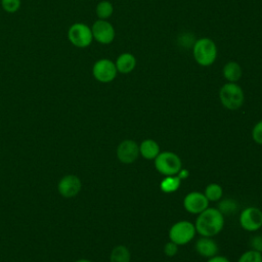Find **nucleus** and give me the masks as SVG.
I'll list each match as a JSON object with an SVG mask.
<instances>
[{
    "mask_svg": "<svg viewBox=\"0 0 262 262\" xmlns=\"http://www.w3.org/2000/svg\"><path fill=\"white\" fill-rule=\"evenodd\" d=\"M195 230L202 236L213 237L218 234L224 226V215L217 208H207L195 219Z\"/></svg>",
    "mask_w": 262,
    "mask_h": 262,
    "instance_id": "f257e3e1",
    "label": "nucleus"
},
{
    "mask_svg": "<svg viewBox=\"0 0 262 262\" xmlns=\"http://www.w3.org/2000/svg\"><path fill=\"white\" fill-rule=\"evenodd\" d=\"M194 60L202 67H209L214 63L217 57V46L210 38L196 40L192 47Z\"/></svg>",
    "mask_w": 262,
    "mask_h": 262,
    "instance_id": "f03ea898",
    "label": "nucleus"
},
{
    "mask_svg": "<svg viewBox=\"0 0 262 262\" xmlns=\"http://www.w3.org/2000/svg\"><path fill=\"white\" fill-rule=\"evenodd\" d=\"M219 98L225 108L229 111H235L243 105L245 95L239 85L236 83L228 82L220 88Z\"/></svg>",
    "mask_w": 262,
    "mask_h": 262,
    "instance_id": "7ed1b4c3",
    "label": "nucleus"
},
{
    "mask_svg": "<svg viewBox=\"0 0 262 262\" xmlns=\"http://www.w3.org/2000/svg\"><path fill=\"white\" fill-rule=\"evenodd\" d=\"M154 161L156 170L165 176L177 175L182 168L181 159L173 151H160Z\"/></svg>",
    "mask_w": 262,
    "mask_h": 262,
    "instance_id": "20e7f679",
    "label": "nucleus"
},
{
    "mask_svg": "<svg viewBox=\"0 0 262 262\" xmlns=\"http://www.w3.org/2000/svg\"><path fill=\"white\" fill-rule=\"evenodd\" d=\"M67 37L70 43L77 48H86L93 41L91 27L84 23L72 24L68 29Z\"/></svg>",
    "mask_w": 262,
    "mask_h": 262,
    "instance_id": "39448f33",
    "label": "nucleus"
},
{
    "mask_svg": "<svg viewBox=\"0 0 262 262\" xmlns=\"http://www.w3.org/2000/svg\"><path fill=\"white\" fill-rule=\"evenodd\" d=\"M196 233L193 223L187 220H181L174 223L169 230V238L178 246L186 245L192 241Z\"/></svg>",
    "mask_w": 262,
    "mask_h": 262,
    "instance_id": "423d86ee",
    "label": "nucleus"
},
{
    "mask_svg": "<svg viewBox=\"0 0 262 262\" xmlns=\"http://www.w3.org/2000/svg\"><path fill=\"white\" fill-rule=\"evenodd\" d=\"M118 74L116 64L108 58H101L94 62L92 67V75L94 79L100 83H110L115 80Z\"/></svg>",
    "mask_w": 262,
    "mask_h": 262,
    "instance_id": "0eeeda50",
    "label": "nucleus"
},
{
    "mask_svg": "<svg viewBox=\"0 0 262 262\" xmlns=\"http://www.w3.org/2000/svg\"><path fill=\"white\" fill-rule=\"evenodd\" d=\"M93 39L103 45L111 44L116 36L113 25L107 19H97L91 26Z\"/></svg>",
    "mask_w": 262,
    "mask_h": 262,
    "instance_id": "6e6552de",
    "label": "nucleus"
},
{
    "mask_svg": "<svg viewBox=\"0 0 262 262\" xmlns=\"http://www.w3.org/2000/svg\"><path fill=\"white\" fill-rule=\"evenodd\" d=\"M239 224L247 231H257L262 227V211L257 207H247L239 215Z\"/></svg>",
    "mask_w": 262,
    "mask_h": 262,
    "instance_id": "1a4fd4ad",
    "label": "nucleus"
},
{
    "mask_svg": "<svg viewBox=\"0 0 262 262\" xmlns=\"http://www.w3.org/2000/svg\"><path fill=\"white\" fill-rule=\"evenodd\" d=\"M139 157V144L132 139H125L117 147V158L121 163L132 164Z\"/></svg>",
    "mask_w": 262,
    "mask_h": 262,
    "instance_id": "9d476101",
    "label": "nucleus"
},
{
    "mask_svg": "<svg viewBox=\"0 0 262 262\" xmlns=\"http://www.w3.org/2000/svg\"><path fill=\"white\" fill-rule=\"evenodd\" d=\"M82 188V182L76 175L69 174L63 176L57 184L58 193L67 199L76 196Z\"/></svg>",
    "mask_w": 262,
    "mask_h": 262,
    "instance_id": "9b49d317",
    "label": "nucleus"
},
{
    "mask_svg": "<svg viewBox=\"0 0 262 262\" xmlns=\"http://www.w3.org/2000/svg\"><path fill=\"white\" fill-rule=\"evenodd\" d=\"M183 207L190 214H200L209 207V201L204 193L191 191L184 196Z\"/></svg>",
    "mask_w": 262,
    "mask_h": 262,
    "instance_id": "f8f14e48",
    "label": "nucleus"
},
{
    "mask_svg": "<svg viewBox=\"0 0 262 262\" xmlns=\"http://www.w3.org/2000/svg\"><path fill=\"white\" fill-rule=\"evenodd\" d=\"M194 249L196 253L205 258H211L217 255L218 246L216 242L209 236H202L195 242Z\"/></svg>",
    "mask_w": 262,
    "mask_h": 262,
    "instance_id": "ddd939ff",
    "label": "nucleus"
},
{
    "mask_svg": "<svg viewBox=\"0 0 262 262\" xmlns=\"http://www.w3.org/2000/svg\"><path fill=\"white\" fill-rule=\"evenodd\" d=\"M115 64H116L118 73L129 74L136 67V58L133 54L125 52V53L120 54L117 57V59L115 61Z\"/></svg>",
    "mask_w": 262,
    "mask_h": 262,
    "instance_id": "4468645a",
    "label": "nucleus"
},
{
    "mask_svg": "<svg viewBox=\"0 0 262 262\" xmlns=\"http://www.w3.org/2000/svg\"><path fill=\"white\" fill-rule=\"evenodd\" d=\"M160 151V145L154 139H145L139 144V155L145 160H155Z\"/></svg>",
    "mask_w": 262,
    "mask_h": 262,
    "instance_id": "2eb2a0df",
    "label": "nucleus"
},
{
    "mask_svg": "<svg viewBox=\"0 0 262 262\" xmlns=\"http://www.w3.org/2000/svg\"><path fill=\"white\" fill-rule=\"evenodd\" d=\"M222 74H223V77L228 82L235 83L242 78L243 71L241 66L236 61H229L223 67Z\"/></svg>",
    "mask_w": 262,
    "mask_h": 262,
    "instance_id": "dca6fc26",
    "label": "nucleus"
},
{
    "mask_svg": "<svg viewBox=\"0 0 262 262\" xmlns=\"http://www.w3.org/2000/svg\"><path fill=\"white\" fill-rule=\"evenodd\" d=\"M181 179L177 175L173 176H166L160 183V188L163 192L166 193H172L180 187Z\"/></svg>",
    "mask_w": 262,
    "mask_h": 262,
    "instance_id": "f3484780",
    "label": "nucleus"
},
{
    "mask_svg": "<svg viewBox=\"0 0 262 262\" xmlns=\"http://www.w3.org/2000/svg\"><path fill=\"white\" fill-rule=\"evenodd\" d=\"M131 255L127 247L123 245L116 246L110 256V262H130Z\"/></svg>",
    "mask_w": 262,
    "mask_h": 262,
    "instance_id": "a211bd4d",
    "label": "nucleus"
},
{
    "mask_svg": "<svg viewBox=\"0 0 262 262\" xmlns=\"http://www.w3.org/2000/svg\"><path fill=\"white\" fill-rule=\"evenodd\" d=\"M114 12L113 4L107 0H101L96 4L95 13L98 19H108Z\"/></svg>",
    "mask_w": 262,
    "mask_h": 262,
    "instance_id": "6ab92c4d",
    "label": "nucleus"
},
{
    "mask_svg": "<svg viewBox=\"0 0 262 262\" xmlns=\"http://www.w3.org/2000/svg\"><path fill=\"white\" fill-rule=\"evenodd\" d=\"M204 194L209 202H218L222 199L223 189L218 183H210L206 186Z\"/></svg>",
    "mask_w": 262,
    "mask_h": 262,
    "instance_id": "aec40b11",
    "label": "nucleus"
},
{
    "mask_svg": "<svg viewBox=\"0 0 262 262\" xmlns=\"http://www.w3.org/2000/svg\"><path fill=\"white\" fill-rule=\"evenodd\" d=\"M217 209L223 214V215H229L234 213L237 210V203L233 199H223L218 203Z\"/></svg>",
    "mask_w": 262,
    "mask_h": 262,
    "instance_id": "412c9836",
    "label": "nucleus"
},
{
    "mask_svg": "<svg viewBox=\"0 0 262 262\" xmlns=\"http://www.w3.org/2000/svg\"><path fill=\"white\" fill-rule=\"evenodd\" d=\"M237 262H262V253L256 250H249L242 254Z\"/></svg>",
    "mask_w": 262,
    "mask_h": 262,
    "instance_id": "4be33fe9",
    "label": "nucleus"
},
{
    "mask_svg": "<svg viewBox=\"0 0 262 262\" xmlns=\"http://www.w3.org/2000/svg\"><path fill=\"white\" fill-rule=\"evenodd\" d=\"M2 9L7 13H14L19 10L21 0H0Z\"/></svg>",
    "mask_w": 262,
    "mask_h": 262,
    "instance_id": "5701e85b",
    "label": "nucleus"
},
{
    "mask_svg": "<svg viewBox=\"0 0 262 262\" xmlns=\"http://www.w3.org/2000/svg\"><path fill=\"white\" fill-rule=\"evenodd\" d=\"M252 138L257 144L262 145V121H259L253 127Z\"/></svg>",
    "mask_w": 262,
    "mask_h": 262,
    "instance_id": "b1692460",
    "label": "nucleus"
},
{
    "mask_svg": "<svg viewBox=\"0 0 262 262\" xmlns=\"http://www.w3.org/2000/svg\"><path fill=\"white\" fill-rule=\"evenodd\" d=\"M177 252H178V245H176L175 243H173L171 241L166 243V245L164 246V253L168 257L175 256L177 254Z\"/></svg>",
    "mask_w": 262,
    "mask_h": 262,
    "instance_id": "393cba45",
    "label": "nucleus"
},
{
    "mask_svg": "<svg viewBox=\"0 0 262 262\" xmlns=\"http://www.w3.org/2000/svg\"><path fill=\"white\" fill-rule=\"evenodd\" d=\"M251 246L253 250H256L262 253V236L261 235L254 236L251 241Z\"/></svg>",
    "mask_w": 262,
    "mask_h": 262,
    "instance_id": "a878e982",
    "label": "nucleus"
},
{
    "mask_svg": "<svg viewBox=\"0 0 262 262\" xmlns=\"http://www.w3.org/2000/svg\"><path fill=\"white\" fill-rule=\"evenodd\" d=\"M207 262H230L226 257H223V256H214V257H211L208 259Z\"/></svg>",
    "mask_w": 262,
    "mask_h": 262,
    "instance_id": "bb28decb",
    "label": "nucleus"
},
{
    "mask_svg": "<svg viewBox=\"0 0 262 262\" xmlns=\"http://www.w3.org/2000/svg\"><path fill=\"white\" fill-rule=\"evenodd\" d=\"M177 176L181 179V180H183V179H186L188 176H189V171L187 170V169H184V168H181L180 170H179V172L177 173Z\"/></svg>",
    "mask_w": 262,
    "mask_h": 262,
    "instance_id": "cd10ccee",
    "label": "nucleus"
},
{
    "mask_svg": "<svg viewBox=\"0 0 262 262\" xmlns=\"http://www.w3.org/2000/svg\"><path fill=\"white\" fill-rule=\"evenodd\" d=\"M75 262H92V261H90L88 259H79V260H77Z\"/></svg>",
    "mask_w": 262,
    "mask_h": 262,
    "instance_id": "c85d7f7f",
    "label": "nucleus"
}]
</instances>
